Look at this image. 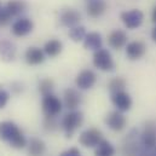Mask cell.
<instances>
[{"label": "cell", "instance_id": "4316f807", "mask_svg": "<svg viewBox=\"0 0 156 156\" xmlns=\"http://www.w3.org/2000/svg\"><path fill=\"white\" fill-rule=\"evenodd\" d=\"M58 127V122L56 120V117L53 116H45L44 119V128L47 132H53L56 131Z\"/></svg>", "mask_w": 156, "mask_h": 156}, {"label": "cell", "instance_id": "7a4b0ae2", "mask_svg": "<svg viewBox=\"0 0 156 156\" xmlns=\"http://www.w3.org/2000/svg\"><path fill=\"white\" fill-rule=\"evenodd\" d=\"M83 115L81 112L78 110H70L68 114H66L62 120V127L67 136V138H72L74 132L82 125Z\"/></svg>", "mask_w": 156, "mask_h": 156}, {"label": "cell", "instance_id": "2e32d148", "mask_svg": "<svg viewBox=\"0 0 156 156\" xmlns=\"http://www.w3.org/2000/svg\"><path fill=\"white\" fill-rule=\"evenodd\" d=\"M24 58L29 66H39L45 61V52L39 47L32 46L26 51Z\"/></svg>", "mask_w": 156, "mask_h": 156}, {"label": "cell", "instance_id": "30bf717a", "mask_svg": "<svg viewBox=\"0 0 156 156\" xmlns=\"http://www.w3.org/2000/svg\"><path fill=\"white\" fill-rule=\"evenodd\" d=\"M112 102H113L114 107H116L117 110H120L122 113L129 110L132 107V98L127 92H125V90L112 93Z\"/></svg>", "mask_w": 156, "mask_h": 156}, {"label": "cell", "instance_id": "9c48e42d", "mask_svg": "<svg viewBox=\"0 0 156 156\" xmlns=\"http://www.w3.org/2000/svg\"><path fill=\"white\" fill-rule=\"evenodd\" d=\"M97 81V75L93 70L90 69H85L82 72H80L78 76L75 79V83L80 90H90L94 86Z\"/></svg>", "mask_w": 156, "mask_h": 156}, {"label": "cell", "instance_id": "f1b7e54d", "mask_svg": "<svg viewBox=\"0 0 156 156\" xmlns=\"http://www.w3.org/2000/svg\"><path fill=\"white\" fill-rule=\"evenodd\" d=\"M9 99H10V93L7 91L0 88V109L5 108V105L7 104Z\"/></svg>", "mask_w": 156, "mask_h": 156}, {"label": "cell", "instance_id": "ac0fdd59", "mask_svg": "<svg viewBox=\"0 0 156 156\" xmlns=\"http://www.w3.org/2000/svg\"><path fill=\"white\" fill-rule=\"evenodd\" d=\"M87 13L90 17L92 18H97L99 16H102L105 10H107V4L104 0H91L88 1L87 6H86Z\"/></svg>", "mask_w": 156, "mask_h": 156}, {"label": "cell", "instance_id": "6da1fadb", "mask_svg": "<svg viewBox=\"0 0 156 156\" xmlns=\"http://www.w3.org/2000/svg\"><path fill=\"white\" fill-rule=\"evenodd\" d=\"M0 139L7 142L10 147L15 149H23L28 145V142L23 132L12 121L0 122Z\"/></svg>", "mask_w": 156, "mask_h": 156}, {"label": "cell", "instance_id": "8992f818", "mask_svg": "<svg viewBox=\"0 0 156 156\" xmlns=\"http://www.w3.org/2000/svg\"><path fill=\"white\" fill-rule=\"evenodd\" d=\"M143 20H144V15L139 10H131L121 13V21L125 24V27L128 29H136L140 27Z\"/></svg>", "mask_w": 156, "mask_h": 156}, {"label": "cell", "instance_id": "1f68e13d", "mask_svg": "<svg viewBox=\"0 0 156 156\" xmlns=\"http://www.w3.org/2000/svg\"><path fill=\"white\" fill-rule=\"evenodd\" d=\"M151 38H153V40L156 42V27L153 29V32H151Z\"/></svg>", "mask_w": 156, "mask_h": 156}, {"label": "cell", "instance_id": "d6a6232c", "mask_svg": "<svg viewBox=\"0 0 156 156\" xmlns=\"http://www.w3.org/2000/svg\"><path fill=\"white\" fill-rule=\"evenodd\" d=\"M153 21L156 23V7H155V10H154V12H153Z\"/></svg>", "mask_w": 156, "mask_h": 156}, {"label": "cell", "instance_id": "277c9868", "mask_svg": "<svg viewBox=\"0 0 156 156\" xmlns=\"http://www.w3.org/2000/svg\"><path fill=\"white\" fill-rule=\"evenodd\" d=\"M41 109L45 116L56 117L62 112V102L59 101L58 97H56L52 93L44 96L41 102Z\"/></svg>", "mask_w": 156, "mask_h": 156}, {"label": "cell", "instance_id": "8fae6325", "mask_svg": "<svg viewBox=\"0 0 156 156\" xmlns=\"http://www.w3.org/2000/svg\"><path fill=\"white\" fill-rule=\"evenodd\" d=\"M33 28H34V24H33L32 20L22 17L13 22V24L11 27V32L16 37H26L33 30Z\"/></svg>", "mask_w": 156, "mask_h": 156}, {"label": "cell", "instance_id": "ba28073f", "mask_svg": "<svg viewBox=\"0 0 156 156\" xmlns=\"http://www.w3.org/2000/svg\"><path fill=\"white\" fill-rule=\"evenodd\" d=\"M127 120L125 115L122 114V112L120 110H115V112H110L107 117H105V125L115 132H120L126 127Z\"/></svg>", "mask_w": 156, "mask_h": 156}, {"label": "cell", "instance_id": "5b68a950", "mask_svg": "<svg viewBox=\"0 0 156 156\" xmlns=\"http://www.w3.org/2000/svg\"><path fill=\"white\" fill-rule=\"evenodd\" d=\"M103 140L102 132L97 128H88L79 137V143L85 148H96Z\"/></svg>", "mask_w": 156, "mask_h": 156}, {"label": "cell", "instance_id": "7c38bea8", "mask_svg": "<svg viewBox=\"0 0 156 156\" xmlns=\"http://www.w3.org/2000/svg\"><path fill=\"white\" fill-rule=\"evenodd\" d=\"M80 20H81L80 13L74 9H64L59 16V21H61L62 26L68 27V28H73L75 26H79Z\"/></svg>", "mask_w": 156, "mask_h": 156}, {"label": "cell", "instance_id": "5bb4252c", "mask_svg": "<svg viewBox=\"0 0 156 156\" xmlns=\"http://www.w3.org/2000/svg\"><path fill=\"white\" fill-rule=\"evenodd\" d=\"M16 46L10 40H0V59L4 62H12L16 58Z\"/></svg>", "mask_w": 156, "mask_h": 156}, {"label": "cell", "instance_id": "f546056e", "mask_svg": "<svg viewBox=\"0 0 156 156\" xmlns=\"http://www.w3.org/2000/svg\"><path fill=\"white\" fill-rule=\"evenodd\" d=\"M59 156H82L81 155V151L76 149V148H70L66 151H63Z\"/></svg>", "mask_w": 156, "mask_h": 156}, {"label": "cell", "instance_id": "836d02e7", "mask_svg": "<svg viewBox=\"0 0 156 156\" xmlns=\"http://www.w3.org/2000/svg\"><path fill=\"white\" fill-rule=\"evenodd\" d=\"M87 1H91V0H87Z\"/></svg>", "mask_w": 156, "mask_h": 156}, {"label": "cell", "instance_id": "52a82bcc", "mask_svg": "<svg viewBox=\"0 0 156 156\" xmlns=\"http://www.w3.org/2000/svg\"><path fill=\"white\" fill-rule=\"evenodd\" d=\"M142 144L147 149H153L156 147V122L148 121L142 132Z\"/></svg>", "mask_w": 156, "mask_h": 156}, {"label": "cell", "instance_id": "3957f363", "mask_svg": "<svg viewBox=\"0 0 156 156\" xmlns=\"http://www.w3.org/2000/svg\"><path fill=\"white\" fill-rule=\"evenodd\" d=\"M93 66L102 72H113L115 69V63L112 53L105 48H99L93 53Z\"/></svg>", "mask_w": 156, "mask_h": 156}, {"label": "cell", "instance_id": "484cf974", "mask_svg": "<svg viewBox=\"0 0 156 156\" xmlns=\"http://www.w3.org/2000/svg\"><path fill=\"white\" fill-rule=\"evenodd\" d=\"M53 87H55V83L51 79H42L39 82V91L42 96H47V94H51L52 91H53Z\"/></svg>", "mask_w": 156, "mask_h": 156}, {"label": "cell", "instance_id": "44dd1931", "mask_svg": "<svg viewBox=\"0 0 156 156\" xmlns=\"http://www.w3.org/2000/svg\"><path fill=\"white\" fill-rule=\"evenodd\" d=\"M5 7L12 17H17L27 10V2L24 0H10Z\"/></svg>", "mask_w": 156, "mask_h": 156}, {"label": "cell", "instance_id": "7402d4cb", "mask_svg": "<svg viewBox=\"0 0 156 156\" xmlns=\"http://www.w3.org/2000/svg\"><path fill=\"white\" fill-rule=\"evenodd\" d=\"M62 47H63V45H62V42L59 40H48L44 46V52L48 57H56L62 52Z\"/></svg>", "mask_w": 156, "mask_h": 156}, {"label": "cell", "instance_id": "603a6c76", "mask_svg": "<svg viewBox=\"0 0 156 156\" xmlns=\"http://www.w3.org/2000/svg\"><path fill=\"white\" fill-rule=\"evenodd\" d=\"M115 155V148L113 144L105 139H103L94 150V156H114Z\"/></svg>", "mask_w": 156, "mask_h": 156}, {"label": "cell", "instance_id": "e0dca14e", "mask_svg": "<svg viewBox=\"0 0 156 156\" xmlns=\"http://www.w3.org/2000/svg\"><path fill=\"white\" fill-rule=\"evenodd\" d=\"M108 44L112 48L120 50L127 44V34L121 29L113 30L108 37Z\"/></svg>", "mask_w": 156, "mask_h": 156}, {"label": "cell", "instance_id": "83f0119b", "mask_svg": "<svg viewBox=\"0 0 156 156\" xmlns=\"http://www.w3.org/2000/svg\"><path fill=\"white\" fill-rule=\"evenodd\" d=\"M11 18H12V16L7 11V9L6 7H0V27H4L6 24H9Z\"/></svg>", "mask_w": 156, "mask_h": 156}, {"label": "cell", "instance_id": "d6986e66", "mask_svg": "<svg viewBox=\"0 0 156 156\" xmlns=\"http://www.w3.org/2000/svg\"><path fill=\"white\" fill-rule=\"evenodd\" d=\"M102 44H103L102 35L99 33H96V32L86 34V37L83 39V46L87 50L98 51L99 48H102Z\"/></svg>", "mask_w": 156, "mask_h": 156}, {"label": "cell", "instance_id": "ffe728a7", "mask_svg": "<svg viewBox=\"0 0 156 156\" xmlns=\"http://www.w3.org/2000/svg\"><path fill=\"white\" fill-rule=\"evenodd\" d=\"M46 153V145L39 138H30L28 142V154L29 156H44Z\"/></svg>", "mask_w": 156, "mask_h": 156}, {"label": "cell", "instance_id": "9a60e30c", "mask_svg": "<svg viewBox=\"0 0 156 156\" xmlns=\"http://www.w3.org/2000/svg\"><path fill=\"white\" fill-rule=\"evenodd\" d=\"M64 107L69 110H76L81 103V96L75 88H67L63 96Z\"/></svg>", "mask_w": 156, "mask_h": 156}, {"label": "cell", "instance_id": "d4e9b609", "mask_svg": "<svg viewBox=\"0 0 156 156\" xmlns=\"http://www.w3.org/2000/svg\"><path fill=\"white\" fill-rule=\"evenodd\" d=\"M108 87H109V91L112 93H115V92H119V91H123L125 87H126V81L122 78H114L109 81Z\"/></svg>", "mask_w": 156, "mask_h": 156}, {"label": "cell", "instance_id": "cb8c5ba5", "mask_svg": "<svg viewBox=\"0 0 156 156\" xmlns=\"http://www.w3.org/2000/svg\"><path fill=\"white\" fill-rule=\"evenodd\" d=\"M69 37L70 39L75 42H79V41H82L86 37V30H85V27L82 26H75L73 28H70L69 30Z\"/></svg>", "mask_w": 156, "mask_h": 156}, {"label": "cell", "instance_id": "4fadbf2b", "mask_svg": "<svg viewBox=\"0 0 156 156\" xmlns=\"http://www.w3.org/2000/svg\"><path fill=\"white\" fill-rule=\"evenodd\" d=\"M147 51V46L143 41H132L129 44H127L126 46V56L131 59V61H136L142 58L145 55Z\"/></svg>", "mask_w": 156, "mask_h": 156}, {"label": "cell", "instance_id": "e575fe53", "mask_svg": "<svg viewBox=\"0 0 156 156\" xmlns=\"http://www.w3.org/2000/svg\"><path fill=\"white\" fill-rule=\"evenodd\" d=\"M0 7H1V6H0Z\"/></svg>", "mask_w": 156, "mask_h": 156}, {"label": "cell", "instance_id": "4dcf8cb0", "mask_svg": "<svg viewBox=\"0 0 156 156\" xmlns=\"http://www.w3.org/2000/svg\"><path fill=\"white\" fill-rule=\"evenodd\" d=\"M11 88L15 91V93H21V92L23 91V86H22V83H20V82H12Z\"/></svg>", "mask_w": 156, "mask_h": 156}]
</instances>
